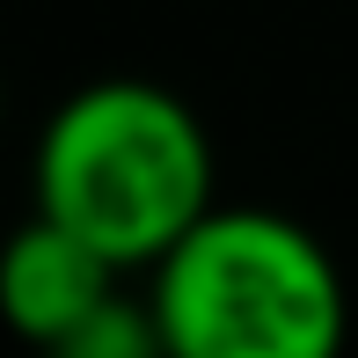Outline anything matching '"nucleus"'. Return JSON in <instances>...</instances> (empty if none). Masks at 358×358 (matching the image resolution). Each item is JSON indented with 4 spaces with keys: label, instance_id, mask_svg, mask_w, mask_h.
I'll list each match as a JSON object with an SVG mask.
<instances>
[{
    "label": "nucleus",
    "instance_id": "1",
    "mask_svg": "<svg viewBox=\"0 0 358 358\" xmlns=\"http://www.w3.org/2000/svg\"><path fill=\"white\" fill-rule=\"evenodd\" d=\"M37 213L66 220L124 271L161 264L213 213L205 124L154 80H95L66 95L37 139Z\"/></svg>",
    "mask_w": 358,
    "mask_h": 358
},
{
    "label": "nucleus",
    "instance_id": "2",
    "mask_svg": "<svg viewBox=\"0 0 358 358\" xmlns=\"http://www.w3.org/2000/svg\"><path fill=\"white\" fill-rule=\"evenodd\" d=\"M154 315L176 358H329L344 344V278L300 220L205 213L154 264Z\"/></svg>",
    "mask_w": 358,
    "mask_h": 358
},
{
    "label": "nucleus",
    "instance_id": "3",
    "mask_svg": "<svg viewBox=\"0 0 358 358\" xmlns=\"http://www.w3.org/2000/svg\"><path fill=\"white\" fill-rule=\"evenodd\" d=\"M117 256H103L88 234H73L66 220L37 213L0 256V307L22 336L66 351L110 300H117Z\"/></svg>",
    "mask_w": 358,
    "mask_h": 358
}]
</instances>
